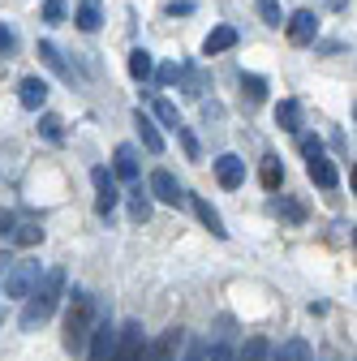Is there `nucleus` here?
<instances>
[{
  "label": "nucleus",
  "instance_id": "1",
  "mask_svg": "<svg viewBox=\"0 0 357 361\" xmlns=\"http://www.w3.org/2000/svg\"><path fill=\"white\" fill-rule=\"evenodd\" d=\"M61 297H65V267H48L39 276V284L30 288V297H26V305H22V331H35V327H43L56 314V305H61Z\"/></svg>",
  "mask_w": 357,
  "mask_h": 361
},
{
  "label": "nucleus",
  "instance_id": "2",
  "mask_svg": "<svg viewBox=\"0 0 357 361\" xmlns=\"http://www.w3.org/2000/svg\"><path fill=\"white\" fill-rule=\"evenodd\" d=\"M91 327H95V297L86 288H73L69 310H65V348L82 353L86 340H91Z\"/></svg>",
  "mask_w": 357,
  "mask_h": 361
},
{
  "label": "nucleus",
  "instance_id": "3",
  "mask_svg": "<svg viewBox=\"0 0 357 361\" xmlns=\"http://www.w3.org/2000/svg\"><path fill=\"white\" fill-rule=\"evenodd\" d=\"M39 276H43V271H39V262H35V258H13V262H9V271H5V280H0V293L13 297V301H26V297H30V288L39 284Z\"/></svg>",
  "mask_w": 357,
  "mask_h": 361
},
{
  "label": "nucleus",
  "instance_id": "4",
  "mask_svg": "<svg viewBox=\"0 0 357 361\" xmlns=\"http://www.w3.org/2000/svg\"><path fill=\"white\" fill-rule=\"evenodd\" d=\"M147 348V336H143V323L138 319H129L125 327H116V344L108 353V361H138Z\"/></svg>",
  "mask_w": 357,
  "mask_h": 361
},
{
  "label": "nucleus",
  "instance_id": "5",
  "mask_svg": "<svg viewBox=\"0 0 357 361\" xmlns=\"http://www.w3.org/2000/svg\"><path fill=\"white\" fill-rule=\"evenodd\" d=\"M181 348H186V331H181V327H168V331H159V336L143 348L138 361H176V357H181Z\"/></svg>",
  "mask_w": 357,
  "mask_h": 361
},
{
  "label": "nucleus",
  "instance_id": "6",
  "mask_svg": "<svg viewBox=\"0 0 357 361\" xmlns=\"http://www.w3.org/2000/svg\"><path fill=\"white\" fill-rule=\"evenodd\" d=\"M91 180H95V211H99V215H112V211H116V202H121V185H116V176H112L104 164H95V168H91Z\"/></svg>",
  "mask_w": 357,
  "mask_h": 361
},
{
  "label": "nucleus",
  "instance_id": "7",
  "mask_svg": "<svg viewBox=\"0 0 357 361\" xmlns=\"http://www.w3.org/2000/svg\"><path fill=\"white\" fill-rule=\"evenodd\" d=\"M112 344H116V327H112V319H95V327H91V340H86V361H108V353H112Z\"/></svg>",
  "mask_w": 357,
  "mask_h": 361
},
{
  "label": "nucleus",
  "instance_id": "8",
  "mask_svg": "<svg viewBox=\"0 0 357 361\" xmlns=\"http://www.w3.org/2000/svg\"><path fill=\"white\" fill-rule=\"evenodd\" d=\"M147 190H151V198H159V202H168V207H181V202H186V190L176 185V176H172L168 168H155V172H151V185H147Z\"/></svg>",
  "mask_w": 357,
  "mask_h": 361
},
{
  "label": "nucleus",
  "instance_id": "9",
  "mask_svg": "<svg viewBox=\"0 0 357 361\" xmlns=\"http://www.w3.org/2000/svg\"><path fill=\"white\" fill-rule=\"evenodd\" d=\"M305 168H310V180H315L319 190H336V185H340V172H336V164H332L323 151L305 155Z\"/></svg>",
  "mask_w": 357,
  "mask_h": 361
},
{
  "label": "nucleus",
  "instance_id": "10",
  "mask_svg": "<svg viewBox=\"0 0 357 361\" xmlns=\"http://www.w3.org/2000/svg\"><path fill=\"white\" fill-rule=\"evenodd\" d=\"M215 176H219V185H224V190L246 185V159H237V155H219V159H215Z\"/></svg>",
  "mask_w": 357,
  "mask_h": 361
},
{
  "label": "nucleus",
  "instance_id": "11",
  "mask_svg": "<svg viewBox=\"0 0 357 361\" xmlns=\"http://www.w3.org/2000/svg\"><path fill=\"white\" fill-rule=\"evenodd\" d=\"M284 26H289V39H293V43H315V35H319V18L310 13V9L293 13Z\"/></svg>",
  "mask_w": 357,
  "mask_h": 361
},
{
  "label": "nucleus",
  "instance_id": "12",
  "mask_svg": "<svg viewBox=\"0 0 357 361\" xmlns=\"http://www.w3.org/2000/svg\"><path fill=\"white\" fill-rule=\"evenodd\" d=\"M133 125H138V138H143V147L151 151V155H164V133H159V125L138 108V112H133Z\"/></svg>",
  "mask_w": 357,
  "mask_h": 361
},
{
  "label": "nucleus",
  "instance_id": "13",
  "mask_svg": "<svg viewBox=\"0 0 357 361\" xmlns=\"http://www.w3.org/2000/svg\"><path fill=\"white\" fill-rule=\"evenodd\" d=\"M112 176H116V180H138V151H133L129 142L116 147V155H112Z\"/></svg>",
  "mask_w": 357,
  "mask_h": 361
},
{
  "label": "nucleus",
  "instance_id": "14",
  "mask_svg": "<svg viewBox=\"0 0 357 361\" xmlns=\"http://www.w3.org/2000/svg\"><path fill=\"white\" fill-rule=\"evenodd\" d=\"M18 99H22V108L39 112L43 104H48V82H43V78H22V86H18Z\"/></svg>",
  "mask_w": 357,
  "mask_h": 361
},
{
  "label": "nucleus",
  "instance_id": "15",
  "mask_svg": "<svg viewBox=\"0 0 357 361\" xmlns=\"http://www.w3.org/2000/svg\"><path fill=\"white\" fill-rule=\"evenodd\" d=\"M229 48H237V30L233 26H215L202 39V56H219V52H229Z\"/></svg>",
  "mask_w": 357,
  "mask_h": 361
},
{
  "label": "nucleus",
  "instance_id": "16",
  "mask_svg": "<svg viewBox=\"0 0 357 361\" xmlns=\"http://www.w3.org/2000/svg\"><path fill=\"white\" fill-rule=\"evenodd\" d=\"M73 22H78V30H99L104 26V9H99V0H82L78 5V13H73Z\"/></svg>",
  "mask_w": 357,
  "mask_h": 361
},
{
  "label": "nucleus",
  "instance_id": "17",
  "mask_svg": "<svg viewBox=\"0 0 357 361\" xmlns=\"http://www.w3.org/2000/svg\"><path fill=\"white\" fill-rule=\"evenodd\" d=\"M276 125L289 133H301V104L297 99H280L276 104Z\"/></svg>",
  "mask_w": 357,
  "mask_h": 361
},
{
  "label": "nucleus",
  "instance_id": "18",
  "mask_svg": "<svg viewBox=\"0 0 357 361\" xmlns=\"http://www.w3.org/2000/svg\"><path fill=\"white\" fill-rule=\"evenodd\" d=\"M194 211H198V219L207 224V228H211V237H219V241H224L229 237V228H224V219H219V211L207 202V198H194Z\"/></svg>",
  "mask_w": 357,
  "mask_h": 361
},
{
  "label": "nucleus",
  "instance_id": "19",
  "mask_svg": "<svg viewBox=\"0 0 357 361\" xmlns=\"http://www.w3.org/2000/svg\"><path fill=\"white\" fill-rule=\"evenodd\" d=\"M129 215L138 219V224L151 219V190H143V185H133V190H129Z\"/></svg>",
  "mask_w": 357,
  "mask_h": 361
},
{
  "label": "nucleus",
  "instance_id": "20",
  "mask_svg": "<svg viewBox=\"0 0 357 361\" xmlns=\"http://www.w3.org/2000/svg\"><path fill=\"white\" fill-rule=\"evenodd\" d=\"M310 357H315V353H310V344L301 340V336H293L280 353H272V357H267V361H310Z\"/></svg>",
  "mask_w": 357,
  "mask_h": 361
},
{
  "label": "nucleus",
  "instance_id": "21",
  "mask_svg": "<svg viewBox=\"0 0 357 361\" xmlns=\"http://www.w3.org/2000/svg\"><path fill=\"white\" fill-rule=\"evenodd\" d=\"M39 61L48 65L52 73H61V78H73V73H69V65H65V61H61V52H56V43H48V39L39 43Z\"/></svg>",
  "mask_w": 357,
  "mask_h": 361
},
{
  "label": "nucleus",
  "instance_id": "22",
  "mask_svg": "<svg viewBox=\"0 0 357 361\" xmlns=\"http://www.w3.org/2000/svg\"><path fill=\"white\" fill-rule=\"evenodd\" d=\"M267 357H272V344H267L262 336H250L241 344V353H237V361H267Z\"/></svg>",
  "mask_w": 357,
  "mask_h": 361
},
{
  "label": "nucleus",
  "instance_id": "23",
  "mask_svg": "<svg viewBox=\"0 0 357 361\" xmlns=\"http://www.w3.org/2000/svg\"><path fill=\"white\" fill-rule=\"evenodd\" d=\"M151 69H155V61H151V52H147V48H133V52H129V73L138 78V82H143V78H151Z\"/></svg>",
  "mask_w": 357,
  "mask_h": 361
},
{
  "label": "nucleus",
  "instance_id": "24",
  "mask_svg": "<svg viewBox=\"0 0 357 361\" xmlns=\"http://www.w3.org/2000/svg\"><path fill=\"white\" fill-rule=\"evenodd\" d=\"M276 211H280L289 224H305V207H301L297 198H289V194H280V198H276Z\"/></svg>",
  "mask_w": 357,
  "mask_h": 361
},
{
  "label": "nucleus",
  "instance_id": "25",
  "mask_svg": "<svg viewBox=\"0 0 357 361\" xmlns=\"http://www.w3.org/2000/svg\"><path fill=\"white\" fill-rule=\"evenodd\" d=\"M18 245H39L43 241V228H39V224H13V233H9Z\"/></svg>",
  "mask_w": 357,
  "mask_h": 361
},
{
  "label": "nucleus",
  "instance_id": "26",
  "mask_svg": "<svg viewBox=\"0 0 357 361\" xmlns=\"http://www.w3.org/2000/svg\"><path fill=\"white\" fill-rule=\"evenodd\" d=\"M61 125H65V121L52 116V112H43V116H39V133H43L48 142H61V138H65V129H61Z\"/></svg>",
  "mask_w": 357,
  "mask_h": 361
},
{
  "label": "nucleus",
  "instance_id": "27",
  "mask_svg": "<svg viewBox=\"0 0 357 361\" xmlns=\"http://www.w3.org/2000/svg\"><path fill=\"white\" fill-rule=\"evenodd\" d=\"M258 18L267 26H280L284 22V9H280V0H258Z\"/></svg>",
  "mask_w": 357,
  "mask_h": 361
},
{
  "label": "nucleus",
  "instance_id": "28",
  "mask_svg": "<svg viewBox=\"0 0 357 361\" xmlns=\"http://www.w3.org/2000/svg\"><path fill=\"white\" fill-rule=\"evenodd\" d=\"M241 86H246L250 104H262V99H267V82H262L258 73H246V78H241Z\"/></svg>",
  "mask_w": 357,
  "mask_h": 361
},
{
  "label": "nucleus",
  "instance_id": "29",
  "mask_svg": "<svg viewBox=\"0 0 357 361\" xmlns=\"http://www.w3.org/2000/svg\"><path fill=\"white\" fill-rule=\"evenodd\" d=\"M155 116H159L168 129H181V112H176V104H168V99H155Z\"/></svg>",
  "mask_w": 357,
  "mask_h": 361
},
{
  "label": "nucleus",
  "instance_id": "30",
  "mask_svg": "<svg viewBox=\"0 0 357 361\" xmlns=\"http://www.w3.org/2000/svg\"><path fill=\"white\" fill-rule=\"evenodd\" d=\"M280 180H284L280 159H267V164H262V185H267V190H280Z\"/></svg>",
  "mask_w": 357,
  "mask_h": 361
},
{
  "label": "nucleus",
  "instance_id": "31",
  "mask_svg": "<svg viewBox=\"0 0 357 361\" xmlns=\"http://www.w3.org/2000/svg\"><path fill=\"white\" fill-rule=\"evenodd\" d=\"M202 361H237V353L229 344H211V348H202Z\"/></svg>",
  "mask_w": 357,
  "mask_h": 361
},
{
  "label": "nucleus",
  "instance_id": "32",
  "mask_svg": "<svg viewBox=\"0 0 357 361\" xmlns=\"http://www.w3.org/2000/svg\"><path fill=\"white\" fill-rule=\"evenodd\" d=\"M43 22H65V0H48L43 5Z\"/></svg>",
  "mask_w": 357,
  "mask_h": 361
},
{
  "label": "nucleus",
  "instance_id": "33",
  "mask_svg": "<svg viewBox=\"0 0 357 361\" xmlns=\"http://www.w3.org/2000/svg\"><path fill=\"white\" fill-rule=\"evenodd\" d=\"M172 133H176V138H181V147H186V155H190V159H198V142H194V133H190L186 125H181V129H172Z\"/></svg>",
  "mask_w": 357,
  "mask_h": 361
},
{
  "label": "nucleus",
  "instance_id": "34",
  "mask_svg": "<svg viewBox=\"0 0 357 361\" xmlns=\"http://www.w3.org/2000/svg\"><path fill=\"white\" fill-rule=\"evenodd\" d=\"M202 348H207V344H198V340H186V348H181V357H176V361H202Z\"/></svg>",
  "mask_w": 357,
  "mask_h": 361
},
{
  "label": "nucleus",
  "instance_id": "35",
  "mask_svg": "<svg viewBox=\"0 0 357 361\" xmlns=\"http://www.w3.org/2000/svg\"><path fill=\"white\" fill-rule=\"evenodd\" d=\"M13 48H18V35H13V26H0V52L9 56Z\"/></svg>",
  "mask_w": 357,
  "mask_h": 361
},
{
  "label": "nucleus",
  "instance_id": "36",
  "mask_svg": "<svg viewBox=\"0 0 357 361\" xmlns=\"http://www.w3.org/2000/svg\"><path fill=\"white\" fill-rule=\"evenodd\" d=\"M13 224H18V215L0 207V237H9V233H13Z\"/></svg>",
  "mask_w": 357,
  "mask_h": 361
},
{
  "label": "nucleus",
  "instance_id": "37",
  "mask_svg": "<svg viewBox=\"0 0 357 361\" xmlns=\"http://www.w3.org/2000/svg\"><path fill=\"white\" fill-rule=\"evenodd\" d=\"M176 78H181V69H176V65H164V69H159V82H164V86L176 82Z\"/></svg>",
  "mask_w": 357,
  "mask_h": 361
},
{
  "label": "nucleus",
  "instance_id": "38",
  "mask_svg": "<svg viewBox=\"0 0 357 361\" xmlns=\"http://www.w3.org/2000/svg\"><path fill=\"white\" fill-rule=\"evenodd\" d=\"M168 13L172 18H186V13H194V5H190V0H181V5H168Z\"/></svg>",
  "mask_w": 357,
  "mask_h": 361
},
{
  "label": "nucleus",
  "instance_id": "39",
  "mask_svg": "<svg viewBox=\"0 0 357 361\" xmlns=\"http://www.w3.org/2000/svg\"><path fill=\"white\" fill-rule=\"evenodd\" d=\"M301 151H305V155H315V151H323V142H319V138H310V133H305V138H301Z\"/></svg>",
  "mask_w": 357,
  "mask_h": 361
},
{
  "label": "nucleus",
  "instance_id": "40",
  "mask_svg": "<svg viewBox=\"0 0 357 361\" xmlns=\"http://www.w3.org/2000/svg\"><path fill=\"white\" fill-rule=\"evenodd\" d=\"M9 262H13V254H9V250H0V280H5V271H9Z\"/></svg>",
  "mask_w": 357,
  "mask_h": 361
},
{
  "label": "nucleus",
  "instance_id": "41",
  "mask_svg": "<svg viewBox=\"0 0 357 361\" xmlns=\"http://www.w3.org/2000/svg\"><path fill=\"white\" fill-rule=\"evenodd\" d=\"M310 361H315V357H310Z\"/></svg>",
  "mask_w": 357,
  "mask_h": 361
}]
</instances>
